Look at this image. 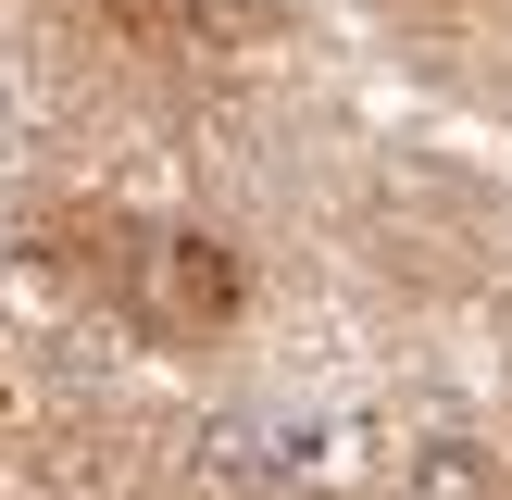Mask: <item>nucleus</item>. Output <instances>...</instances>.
<instances>
[{
    "instance_id": "nucleus-1",
    "label": "nucleus",
    "mask_w": 512,
    "mask_h": 500,
    "mask_svg": "<svg viewBox=\"0 0 512 500\" xmlns=\"http://www.w3.org/2000/svg\"><path fill=\"white\" fill-rule=\"evenodd\" d=\"M263 263L213 213L113 188H0V338H125L150 363L238 350Z\"/></svg>"
},
{
    "instance_id": "nucleus-2",
    "label": "nucleus",
    "mask_w": 512,
    "mask_h": 500,
    "mask_svg": "<svg viewBox=\"0 0 512 500\" xmlns=\"http://www.w3.org/2000/svg\"><path fill=\"white\" fill-rule=\"evenodd\" d=\"M38 38H50V75L63 88L113 100V113L200 125L225 100L300 75L313 13L300 0H50Z\"/></svg>"
},
{
    "instance_id": "nucleus-3",
    "label": "nucleus",
    "mask_w": 512,
    "mask_h": 500,
    "mask_svg": "<svg viewBox=\"0 0 512 500\" xmlns=\"http://www.w3.org/2000/svg\"><path fill=\"white\" fill-rule=\"evenodd\" d=\"M338 238L363 250V275L388 300H425V313H463V300L512 288V188L475 150H425V138L363 150Z\"/></svg>"
},
{
    "instance_id": "nucleus-4",
    "label": "nucleus",
    "mask_w": 512,
    "mask_h": 500,
    "mask_svg": "<svg viewBox=\"0 0 512 500\" xmlns=\"http://www.w3.org/2000/svg\"><path fill=\"white\" fill-rule=\"evenodd\" d=\"M388 500H512V425H488V413H413L388 438Z\"/></svg>"
},
{
    "instance_id": "nucleus-5",
    "label": "nucleus",
    "mask_w": 512,
    "mask_h": 500,
    "mask_svg": "<svg viewBox=\"0 0 512 500\" xmlns=\"http://www.w3.org/2000/svg\"><path fill=\"white\" fill-rule=\"evenodd\" d=\"M25 425H38V413H25V388H13V338H0V488L25 475Z\"/></svg>"
},
{
    "instance_id": "nucleus-6",
    "label": "nucleus",
    "mask_w": 512,
    "mask_h": 500,
    "mask_svg": "<svg viewBox=\"0 0 512 500\" xmlns=\"http://www.w3.org/2000/svg\"><path fill=\"white\" fill-rule=\"evenodd\" d=\"M275 500H350V488H275Z\"/></svg>"
}]
</instances>
